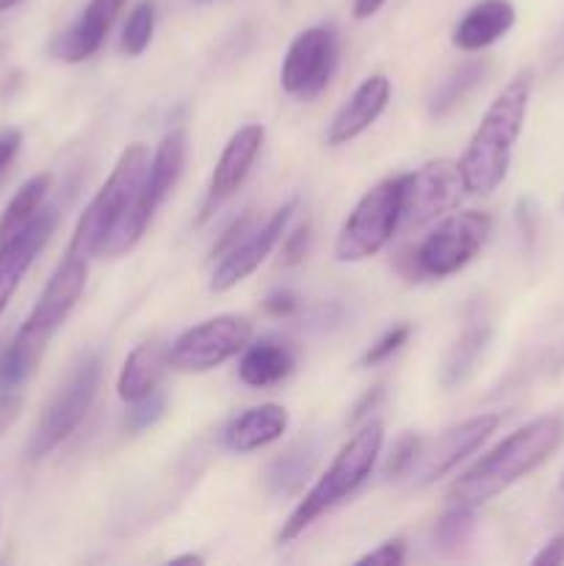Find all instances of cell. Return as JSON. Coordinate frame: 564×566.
I'll return each instance as SVG.
<instances>
[{
    "label": "cell",
    "instance_id": "cell-16",
    "mask_svg": "<svg viewBox=\"0 0 564 566\" xmlns=\"http://www.w3.org/2000/svg\"><path fill=\"white\" fill-rule=\"evenodd\" d=\"M390 81L385 75H370L354 88L352 97L341 105L335 116H332L330 127H326V144L330 147H343L359 133L368 130L382 114H385L387 103H390Z\"/></svg>",
    "mask_w": 564,
    "mask_h": 566
},
{
    "label": "cell",
    "instance_id": "cell-19",
    "mask_svg": "<svg viewBox=\"0 0 564 566\" xmlns=\"http://www.w3.org/2000/svg\"><path fill=\"white\" fill-rule=\"evenodd\" d=\"M514 20H518V11H514L512 0H481V3L470 6L453 28V48L464 50V53H479L506 36Z\"/></svg>",
    "mask_w": 564,
    "mask_h": 566
},
{
    "label": "cell",
    "instance_id": "cell-44",
    "mask_svg": "<svg viewBox=\"0 0 564 566\" xmlns=\"http://www.w3.org/2000/svg\"><path fill=\"white\" fill-rule=\"evenodd\" d=\"M562 490H564V473H562Z\"/></svg>",
    "mask_w": 564,
    "mask_h": 566
},
{
    "label": "cell",
    "instance_id": "cell-23",
    "mask_svg": "<svg viewBox=\"0 0 564 566\" xmlns=\"http://www.w3.org/2000/svg\"><path fill=\"white\" fill-rule=\"evenodd\" d=\"M50 186H53V177H50L48 171L33 175L31 180L22 182L20 191L11 197V202L6 205L3 213H0V249H3L6 243L14 241V238L42 213Z\"/></svg>",
    "mask_w": 564,
    "mask_h": 566
},
{
    "label": "cell",
    "instance_id": "cell-38",
    "mask_svg": "<svg viewBox=\"0 0 564 566\" xmlns=\"http://www.w3.org/2000/svg\"><path fill=\"white\" fill-rule=\"evenodd\" d=\"M531 562L534 564H564V534L553 536V539L547 542V545L542 547V551L536 553Z\"/></svg>",
    "mask_w": 564,
    "mask_h": 566
},
{
    "label": "cell",
    "instance_id": "cell-4",
    "mask_svg": "<svg viewBox=\"0 0 564 566\" xmlns=\"http://www.w3.org/2000/svg\"><path fill=\"white\" fill-rule=\"evenodd\" d=\"M382 442H385V429L382 423H365L346 446L341 448V453L335 457V462L330 464L324 475L315 481L313 490L299 501V506L293 509L288 523L282 525L276 542L288 545L296 536H302L310 525L318 517H324L330 509H335L337 503L346 501L352 492L359 490L365 479H370L376 468V459L382 453Z\"/></svg>",
    "mask_w": 564,
    "mask_h": 566
},
{
    "label": "cell",
    "instance_id": "cell-26",
    "mask_svg": "<svg viewBox=\"0 0 564 566\" xmlns=\"http://www.w3.org/2000/svg\"><path fill=\"white\" fill-rule=\"evenodd\" d=\"M484 72H487L484 61H464L462 66L448 72L446 81H440V86L435 88V94H431L429 99L431 116H446L448 111L457 108V105L462 103L476 86H479Z\"/></svg>",
    "mask_w": 564,
    "mask_h": 566
},
{
    "label": "cell",
    "instance_id": "cell-37",
    "mask_svg": "<svg viewBox=\"0 0 564 566\" xmlns=\"http://www.w3.org/2000/svg\"><path fill=\"white\" fill-rule=\"evenodd\" d=\"M22 147V133L20 130H6L0 133V177L6 175V169L11 166V160L17 158Z\"/></svg>",
    "mask_w": 564,
    "mask_h": 566
},
{
    "label": "cell",
    "instance_id": "cell-41",
    "mask_svg": "<svg viewBox=\"0 0 564 566\" xmlns=\"http://www.w3.org/2000/svg\"><path fill=\"white\" fill-rule=\"evenodd\" d=\"M171 564H205V558L202 556H194V553H188V556L171 558Z\"/></svg>",
    "mask_w": 564,
    "mask_h": 566
},
{
    "label": "cell",
    "instance_id": "cell-36",
    "mask_svg": "<svg viewBox=\"0 0 564 566\" xmlns=\"http://www.w3.org/2000/svg\"><path fill=\"white\" fill-rule=\"evenodd\" d=\"M263 307L271 318H291V315L299 310V298L293 296L291 291H274L269 298H265Z\"/></svg>",
    "mask_w": 564,
    "mask_h": 566
},
{
    "label": "cell",
    "instance_id": "cell-28",
    "mask_svg": "<svg viewBox=\"0 0 564 566\" xmlns=\"http://www.w3.org/2000/svg\"><path fill=\"white\" fill-rule=\"evenodd\" d=\"M155 33V3L153 0H138L127 14L125 28H122V53L142 55L149 48Z\"/></svg>",
    "mask_w": 564,
    "mask_h": 566
},
{
    "label": "cell",
    "instance_id": "cell-42",
    "mask_svg": "<svg viewBox=\"0 0 564 566\" xmlns=\"http://www.w3.org/2000/svg\"><path fill=\"white\" fill-rule=\"evenodd\" d=\"M17 3H22V0H0V11H9V9H14Z\"/></svg>",
    "mask_w": 564,
    "mask_h": 566
},
{
    "label": "cell",
    "instance_id": "cell-7",
    "mask_svg": "<svg viewBox=\"0 0 564 566\" xmlns=\"http://www.w3.org/2000/svg\"><path fill=\"white\" fill-rule=\"evenodd\" d=\"M401 180L404 175L376 182L343 221L335 241V258L341 263H359L379 254L398 232L401 213Z\"/></svg>",
    "mask_w": 564,
    "mask_h": 566
},
{
    "label": "cell",
    "instance_id": "cell-35",
    "mask_svg": "<svg viewBox=\"0 0 564 566\" xmlns=\"http://www.w3.org/2000/svg\"><path fill=\"white\" fill-rule=\"evenodd\" d=\"M22 412V396L17 390H0V437L17 423Z\"/></svg>",
    "mask_w": 564,
    "mask_h": 566
},
{
    "label": "cell",
    "instance_id": "cell-2",
    "mask_svg": "<svg viewBox=\"0 0 564 566\" xmlns=\"http://www.w3.org/2000/svg\"><path fill=\"white\" fill-rule=\"evenodd\" d=\"M564 440V420L556 415H542L531 423L498 442L487 457H481L468 473L459 475L451 486V501L464 506H479L506 492L520 479L540 468Z\"/></svg>",
    "mask_w": 564,
    "mask_h": 566
},
{
    "label": "cell",
    "instance_id": "cell-12",
    "mask_svg": "<svg viewBox=\"0 0 564 566\" xmlns=\"http://www.w3.org/2000/svg\"><path fill=\"white\" fill-rule=\"evenodd\" d=\"M337 66V36L332 28L313 25L299 33L282 59L280 83L296 99L318 97Z\"/></svg>",
    "mask_w": 564,
    "mask_h": 566
},
{
    "label": "cell",
    "instance_id": "cell-6",
    "mask_svg": "<svg viewBox=\"0 0 564 566\" xmlns=\"http://www.w3.org/2000/svg\"><path fill=\"white\" fill-rule=\"evenodd\" d=\"M182 166H186V133L177 127V130L166 133V136L160 138L158 147H155L147 177H144L142 188H138V197L133 199L127 213L122 216L119 224L114 227V232H111L108 241H105L100 258H122V254H127L138 241H142L144 230H147L155 210L164 205V199L169 197L175 182L180 180Z\"/></svg>",
    "mask_w": 564,
    "mask_h": 566
},
{
    "label": "cell",
    "instance_id": "cell-13",
    "mask_svg": "<svg viewBox=\"0 0 564 566\" xmlns=\"http://www.w3.org/2000/svg\"><path fill=\"white\" fill-rule=\"evenodd\" d=\"M501 426V415H476V418L464 420V423L453 426V429L442 431L435 440H420L418 453H415V462L409 468L407 479L415 486H429L435 481H440L442 475L451 473L464 457H470L473 451H479L481 442L490 434H495V429Z\"/></svg>",
    "mask_w": 564,
    "mask_h": 566
},
{
    "label": "cell",
    "instance_id": "cell-11",
    "mask_svg": "<svg viewBox=\"0 0 564 566\" xmlns=\"http://www.w3.org/2000/svg\"><path fill=\"white\" fill-rule=\"evenodd\" d=\"M468 193L459 164L453 160H429L401 180V213L398 230H418L429 221L453 210Z\"/></svg>",
    "mask_w": 564,
    "mask_h": 566
},
{
    "label": "cell",
    "instance_id": "cell-27",
    "mask_svg": "<svg viewBox=\"0 0 564 566\" xmlns=\"http://www.w3.org/2000/svg\"><path fill=\"white\" fill-rule=\"evenodd\" d=\"M476 531V512L473 506L464 503H453L451 512L442 514L435 525V545L442 553H457L462 551L470 542Z\"/></svg>",
    "mask_w": 564,
    "mask_h": 566
},
{
    "label": "cell",
    "instance_id": "cell-3",
    "mask_svg": "<svg viewBox=\"0 0 564 566\" xmlns=\"http://www.w3.org/2000/svg\"><path fill=\"white\" fill-rule=\"evenodd\" d=\"M531 86H534L531 72H520L503 86V92L492 99L487 114L481 116L479 127H476L473 138L468 142V149L459 160V171H462L468 193L487 197L506 180L514 144L523 133Z\"/></svg>",
    "mask_w": 564,
    "mask_h": 566
},
{
    "label": "cell",
    "instance_id": "cell-33",
    "mask_svg": "<svg viewBox=\"0 0 564 566\" xmlns=\"http://www.w3.org/2000/svg\"><path fill=\"white\" fill-rule=\"evenodd\" d=\"M252 227H254V213H252V210H247V213L238 216V219L232 221V224L227 227L224 232H221V238H219V241H216V247H213V252H210V258H213V260L216 258H224V254L230 252V249L236 247V243L241 241V238L247 235L249 230H252Z\"/></svg>",
    "mask_w": 564,
    "mask_h": 566
},
{
    "label": "cell",
    "instance_id": "cell-8",
    "mask_svg": "<svg viewBox=\"0 0 564 566\" xmlns=\"http://www.w3.org/2000/svg\"><path fill=\"white\" fill-rule=\"evenodd\" d=\"M490 230V216L479 213V210H464V213L448 216L420 241L412 258H407L409 276H418V280H446V276L457 274L481 252Z\"/></svg>",
    "mask_w": 564,
    "mask_h": 566
},
{
    "label": "cell",
    "instance_id": "cell-17",
    "mask_svg": "<svg viewBox=\"0 0 564 566\" xmlns=\"http://www.w3.org/2000/svg\"><path fill=\"white\" fill-rule=\"evenodd\" d=\"M125 3L127 0H88L83 14L64 33L53 39L50 53L59 61H66V64L92 59L100 44H103L105 33L111 31L114 20L119 17V11L125 9Z\"/></svg>",
    "mask_w": 564,
    "mask_h": 566
},
{
    "label": "cell",
    "instance_id": "cell-21",
    "mask_svg": "<svg viewBox=\"0 0 564 566\" xmlns=\"http://www.w3.org/2000/svg\"><path fill=\"white\" fill-rule=\"evenodd\" d=\"M293 365H296V354L285 340L263 337V340L247 343V348L241 352V363H238V376L247 387L263 390V387L285 379Z\"/></svg>",
    "mask_w": 564,
    "mask_h": 566
},
{
    "label": "cell",
    "instance_id": "cell-5",
    "mask_svg": "<svg viewBox=\"0 0 564 566\" xmlns=\"http://www.w3.org/2000/svg\"><path fill=\"white\" fill-rule=\"evenodd\" d=\"M147 147H144V144H130V147L119 155L114 169H111L108 180L103 182V188L94 193V199L86 205L81 219H77L66 252L81 254V258L86 260L100 258V252H103L105 241H108V235L114 232V227L119 224L122 216H125L127 208L133 205V199L138 197V188H142L144 177H147Z\"/></svg>",
    "mask_w": 564,
    "mask_h": 566
},
{
    "label": "cell",
    "instance_id": "cell-40",
    "mask_svg": "<svg viewBox=\"0 0 564 566\" xmlns=\"http://www.w3.org/2000/svg\"><path fill=\"white\" fill-rule=\"evenodd\" d=\"M385 3L387 0H354V17H357V20H368V17H374Z\"/></svg>",
    "mask_w": 564,
    "mask_h": 566
},
{
    "label": "cell",
    "instance_id": "cell-10",
    "mask_svg": "<svg viewBox=\"0 0 564 566\" xmlns=\"http://www.w3.org/2000/svg\"><path fill=\"white\" fill-rule=\"evenodd\" d=\"M249 340H252V324L243 315H216L182 332L166 348V363L182 374H205L238 357Z\"/></svg>",
    "mask_w": 564,
    "mask_h": 566
},
{
    "label": "cell",
    "instance_id": "cell-9",
    "mask_svg": "<svg viewBox=\"0 0 564 566\" xmlns=\"http://www.w3.org/2000/svg\"><path fill=\"white\" fill-rule=\"evenodd\" d=\"M100 370H103V363H100L97 352H86L77 357V363L72 365L66 379L61 381L55 396L44 407L36 429H33L31 446H28V457L33 462L55 451L81 426V420L92 409L94 396H97Z\"/></svg>",
    "mask_w": 564,
    "mask_h": 566
},
{
    "label": "cell",
    "instance_id": "cell-34",
    "mask_svg": "<svg viewBox=\"0 0 564 566\" xmlns=\"http://www.w3.org/2000/svg\"><path fill=\"white\" fill-rule=\"evenodd\" d=\"M404 556H407V545H404V539H390V542H385V545L376 547V551L365 553L357 564L398 566V564H404Z\"/></svg>",
    "mask_w": 564,
    "mask_h": 566
},
{
    "label": "cell",
    "instance_id": "cell-39",
    "mask_svg": "<svg viewBox=\"0 0 564 566\" xmlns=\"http://www.w3.org/2000/svg\"><path fill=\"white\" fill-rule=\"evenodd\" d=\"M382 392H385V390H382V385H379V387H374V390H370V392H365V398H363V401H359L357 407H354L352 423H354V420H359V418H363V415L368 412V409H374V407H376V401H379V398H382Z\"/></svg>",
    "mask_w": 564,
    "mask_h": 566
},
{
    "label": "cell",
    "instance_id": "cell-20",
    "mask_svg": "<svg viewBox=\"0 0 564 566\" xmlns=\"http://www.w3.org/2000/svg\"><path fill=\"white\" fill-rule=\"evenodd\" d=\"M288 431V409L280 403H260L232 418L224 429V446L232 453H252L271 446Z\"/></svg>",
    "mask_w": 564,
    "mask_h": 566
},
{
    "label": "cell",
    "instance_id": "cell-15",
    "mask_svg": "<svg viewBox=\"0 0 564 566\" xmlns=\"http://www.w3.org/2000/svg\"><path fill=\"white\" fill-rule=\"evenodd\" d=\"M265 142L263 125H243L241 130L232 133V138L227 142V147L221 149L219 160H216V169L210 175L208 193H205L202 210H199V221L210 219L238 188L247 180L249 169L258 160L260 147Z\"/></svg>",
    "mask_w": 564,
    "mask_h": 566
},
{
    "label": "cell",
    "instance_id": "cell-30",
    "mask_svg": "<svg viewBox=\"0 0 564 566\" xmlns=\"http://www.w3.org/2000/svg\"><path fill=\"white\" fill-rule=\"evenodd\" d=\"M409 326L407 324H401V326H393L390 332H385V335L379 337V340L374 343V346L368 348V352L363 354V359H359V363L363 365H368V368H374V365H382L385 363V359H390L393 354L398 352V348L404 346V343L409 340Z\"/></svg>",
    "mask_w": 564,
    "mask_h": 566
},
{
    "label": "cell",
    "instance_id": "cell-43",
    "mask_svg": "<svg viewBox=\"0 0 564 566\" xmlns=\"http://www.w3.org/2000/svg\"><path fill=\"white\" fill-rule=\"evenodd\" d=\"M197 6H205V3H213V0H194Z\"/></svg>",
    "mask_w": 564,
    "mask_h": 566
},
{
    "label": "cell",
    "instance_id": "cell-18",
    "mask_svg": "<svg viewBox=\"0 0 564 566\" xmlns=\"http://www.w3.org/2000/svg\"><path fill=\"white\" fill-rule=\"evenodd\" d=\"M55 227V210L42 208V213L20 232L11 243H6L0 249V315L9 307L11 296L20 287L22 276L28 274V269L33 265V260L39 258L44 247H48L50 235H53Z\"/></svg>",
    "mask_w": 564,
    "mask_h": 566
},
{
    "label": "cell",
    "instance_id": "cell-31",
    "mask_svg": "<svg viewBox=\"0 0 564 566\" xmlns=\"http://www.w3.org/2000/svg\"><path fill=\"white\" fill-rule=\"evenodd\" d=\"M420 448V437L415 434H404L401 440L393 446L390 457H387L385 462V475L387 479H404V475L409 473V468H412L415 462V453H418Z\"/></svg>",
    "mask_w": 564,
    "mask_h": 566
},
{
    "label": "cell",
    "instance_id": "cell-25",
    "mask_svg": "<svg viewBox=\"0 0 564 566\" xmlns=\"http://www.w3.org/2000/svg\"><path fill=\"white\" fill-rule=\"evenodd\" d=\"M487 340H490V324L487 321H470L468 329L457 337V343L451 346V352L446 354L440 368V385L446 390L462 385L470 376V370L476 368V359L484 352Z\"/></svg>",
    "mask_w": 564,
    "mask_h": 566
},
{
    "label": "cell",
    "instance_id": "cell-32",
    "mask_svg": "<svg viewBox=\"0 0 564 566\" xmlns=\"http://www.w3.org/2000/svg\"><path fill=\"white\" fill-rule=\"evenodd\" d=\"M310 241H313V227H310V221H304L296 230L288 232L285 241H282V260H285V265L302 263L310 252Z\"/></svg>",
    "mask_w": 564,
    "mask_h": 566
},
{
    "label": "cell",
    "instance_id": "cell-22",
    "mask_svg": "<svg viewBox=\"0 0 564 566\" xmlns=\"http://www.w3.org/2000/svg\"><path fill=\"white\" fill-rule=\"evenodd\" d=\"M166 348L160 343H142L127 354L125 365L119 370V381H116V392L125 403L138 401V398L149 396L158 390V379L166 368Z\"/></svg>",
    "mask_w": 564,
    "mask_h": 566
},
{
    "label": "cell",
    "instance_id": "cell-24",
    "mask_svg": "<svg viewBox=\"0 0 564 566\" xmlns=\"http://www.w3.org/2000/svg\"><path fill=\"white\" fill-rule=\"evenodd\" d=\"M315 468V446L310 440H299L296 446L288 448L285 453L274 459L265 470V486H269L271 495H296L304 486V481L310 479Z\"/></svg>",
    "mask_w": 564,
    "mask_h": 566
},
{
    "label": "cell",
    "instance_id": "cell-14",
    "mask_svg": "<svg viewBox=\"0 0 564 566\" xmlns=\"http://www.w3.org/2000/svg\"><path fill=\"white\" fill-rule=\"evenodd\" d=\"M296 208L299 199H288V202L282 205V208H276L263 224H254L252 230L224 254V258H219L213 274H210V291L224 293L230 291V287H236L238 282L247 280L249 274H254V271L260 269V263H263V260L274 252L276 243L282 241L285 227L291 224Z\"/></svg>",
    "mask_w": 564,
    "mask_h": 566
},
{
    "label": "cell",
    "instance_id": "cell-1",
    "mask_svg": "<svg viewBox=\"0 0 564 566\" xmlns=\"http://www.w3.org/2000/svg\"><path fill=\"white\" fill-rule=\"evenodd\" d=\"M86 276L88 260L81 258V254L66 252L59 269L53 271V276L44 285L42 296L33 304L25 324L20 326L14 340L0 352V390H20L31 379L36 365L42 363L50 337L59 332L66 315L75 310L77 298L86 287Z\"/></svg>",
    "mask_w": 564,
    "mask_h": 566
},
{
    "label": "cell",
    "instance_id": "cell-29",
    "mask_svg": "<svg viewBox=\"0 0 564 566\" xmlns=\"http://www.w3.org/2000/svg\"><path fill=\"white\" fill-rule=\"evenodd\" d=\"M164 412H166L164 392L153 390V392H149V396H144V398H138V401H133V409H130V412H127V420H125L127 431H130V434H138V431H147L149 426H155L160 418H164Z\"/></svg>",
    "mask_w": 564,
    "mask_h": 566
}]
</instances>
